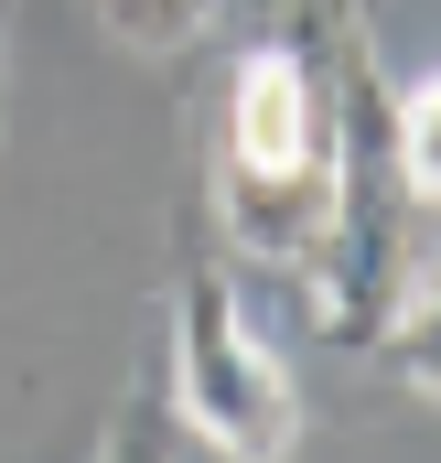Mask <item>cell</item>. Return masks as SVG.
Listing matches in <instances>:
<instances>
[{"instance_id": "obj_4", "label": "cell", "mask_w": 441, "mask_h": 463, "mask_svg": "<svg viewBox=\"0 0 441 463\" xmlns=\"http://www.w3.org/2000/svg\"><path fill=\"white\" fill-rule=\"evenodd\" d=\"M388 366L441 410V259L420 280H399V302H388Z\"/></svg>"}, {"instance_id": "obj_3", "label": "cell", "mask_w": 441, "mask_h": 463, "mask_svg": "<svg viewBox=\"0 0 441 463\" xmlns=\"http://www.w3.org/2000/svg\"><path fill=\"white\" fill-rule=\"evenodd\" d=\"M226 0H98V33L129 43V54H151V65H173V54H194L205 33H216Z\"/></svg>"}, {"instance_id": "obj_1", "label": "cell", "mask_w": 441, "mask_h": 463, "mask_svg": "<svg viewBox=\"0 0 441 463\" xmlns=\"http://www.w3.org/2000/svg\"><path fill=\"white\" fill-rule=\"evenodd\" d=\"M333 0H291L280 43H248L226 76V140H216V237H237L269 269H302L333 205Z\"/></svg>"}, {"instance_id": "obj_2", "label": "cell", "mask_w": 441, "mask_h": 463, "mask_svg": "<svg viewBox=\"0 0 441 463\" xmlns=\"http://www.w3.org/2000/svg\"><path fill=\"white\" fill-rule=\"evenodd\" d=\"M173 410L226 463H291L302 453L291 366L258 345V324L237 313V291H226L216 269H183L173 280Z\"/></svg>"}, {"instance_id": "obj_5", "label": "cell", "mask_w": 441, "mask_h": 463, "mask_svg": "<svg viewBox=\"0 0 441 463\" xmlns=\"http://www.w3.org/2000/svg\"><path fill=\"white\" fill-rule=\"evenodd\" d=\"M388 129H399V184L409 205H441V65L388 87Z\"/></svg>"}]
</instances>
